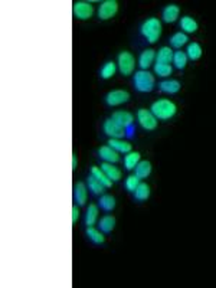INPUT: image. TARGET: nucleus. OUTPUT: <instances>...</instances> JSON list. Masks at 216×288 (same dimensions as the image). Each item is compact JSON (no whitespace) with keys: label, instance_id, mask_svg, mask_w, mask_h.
<instances>
[{"label":"nucleus","instance_id":"1","mask_svg":"<svg viewBox=\"0 0 216 288\" xmlns=\"http://www.w3.org/2000/svg\"><path fill=\"white\" fill-rule=\"evenodd\" d=\"M162 22L157 17H147L140 26V35L149 44H156L162 36Z\"/></svg>","mask_w":216,"mask_h":288},{"label":"nucleus","instance_id":"2","mask_svg":"<svg viewBox=\"0 0 216 288\" xmlns=\"http://www.w3.org/2000/svg\"><path fill=\"white\" fill-rule=\"evenodd\" d=\"M133 85L134 90L141 92V94H147L152 92L156 87V78L150 71H136V74L133 75Z\"/></svg>","mask_w":216,"mask_h":288},{"label":"nucleus","instance_id":"3","mask_svg":"<svg viewBox=\"0 0 216 288\" xmlns=\"http://www.w3.org/2000/svg\"><path fill=\"white\" fill-rule=\"evenodd\" d=\"M150 111L154 114V117L159 121H169L177 113V106L167 98H162V100H157L152 104Z\"/></svg>","mask_w":216,"mask_h":288},{"label":"nucleus","instance_id":"4","mask_svg":"<svg viewBox=\"0 0 216 288\" xmlns=\"http://www.w3.org/2000/svg\"><path fill=\"white\" fill-rule=\"evenodd\" d=\"M117 66H118V71L121 72V75H124V76L133 75V72L136 69V59L133 57V54L128 51L120 52L117 57Z\"/></svg>","mask_w":216,"mask_h":288},{"label":"nucleus","instance_id":"5","mask_svg":"<svg viewBox=\"0 0 216 288\" xmlns=\"http://www.w3.org/2000/svg\"><path fill=\"white\" fill-rule=\"evenodd\" d=\"M137 121L140 127L146 131H154L159 125V120L150 110H146V108H140L137 111Z\"/></svg>","mask_w":216,"mask_h":288},{"label":"nucleus","instance_id":"6","mask_svg":"<svg viewBox=\"0 0 216 288\" xmlns=\"http://www.w3.org/2000/svg\"><path fill=\"white\" fill-rule=\"evenodd\" d=\"M72 13H74V17L78 20H88L94 16V6L90 1L79 0L74 3Z\"/></svg>","mask_w":216,"mask_h":288},{"label":"nucleus","instance_id":"7","mask_svg":"<svg viewBox=\"0 0 216 288\" xmlns=\"http://www.w3.org/2000/svg\"><path fill=\"white\" fill-rule=\"evenodd\" d=\"M130 101V92L125 90H112L106 95V104L108 107H118Z\"/></svg>","mask_w":216,"mask_h":288},{"label":"nucleus","instance_id":"8","mask_svg":"<svg viewBox=\"0 0 216 288\" xmlns=\"http://www.w3.org/2000/svg\"><path fill=\"white\" fill-rule=\"evenodd\" d=\"M118 12V1L115 0H104L100 3L98 7V17L100 20H108L112 19Z\"/></svg>","mask_w":216,"mask_h":288},{"label":"nucleus","instance_id":"9","mask_svg":"<svg viewBox=\"0 0 216 288\" xmlns=\"http://www.w3.org/2000/svg\"><path fill=\"white\" fill-rule=\"evenodd\" d=\"M103 130L109 138H123L127 134V130L124 127H121L120 124H117L112 118H108L104 121Z\"/></svg>","mask_w":216,"mask_h":288},{"label":"nucleus","instance_id":"10","mask_svg":"<svg viewBox=\"0 0 216 288\" xmlns=\"http://www.w3.org/2000/svg\"><path fill=\"white\" fill-rule=\"evenodd\" d=\"M87 199H88L87 183H84V182L75 183V186H74V202H75V205L84 206L87 203Z\"/></svg>","mask_w":216,"mask_h":288},{"label":"nucleus","instance_id":"11","mask_svg":"<svg viewBox=\"0 0 216 288\" xmlns=\"http://www.w3.org/2000/svg\"><path fill=\"white\" fill-rule=\"evenodd\" d=\"M156 51L149 48V49H144L141 51V54L139 55V66L143 69V71H149V68L156 61Z\"/></svg>","mask_w":216,"mask_h":288},{"label":"nucleus","instance_id":"12","mask_svg":"<svg viewBox=\"0 0 216 288\" xmlns=\"http://www.w3.org/2000/svg\"><path fill=\"white\" fill-rule=\"evenodd\" d=\"M159 90L162 91L163 94L174 95L182 90V84L177 79H164V81L159 82Z\"/></svg>","mask_w":216,"mask_h":288},{"label":"nucleus","instance_id":"13","mask_svg":"<svg viewBox=\"0 0 216 288\" xmlns=\"http://www.w3.org/2000/svg\"><path fill=\"white\" fill-rule=\"evenodd\" d=\"M180 15V7L177 4H167L162 10V19L164 23H174Z\"/></svg>","mask_w":216,"mask_h":288},{"label":"nucleus","instance_id":"14","mask_svg":"<svg viewBox=\"0 0 216 288\" xmlns=\"http://www.w3.org/2000/svg\"><path fill=\"white\" fill-rule=\"evenodd\" d=\"M120 153H117L114 149H111L109 146H101L100 149H98V156H100V159L101 160H104L106 163H112V165H115V163H118L120 162V156H118Z\"/></svg>","mask_w":216,"mask_h":288},{"label":"nucleus","instance_id":"15","mask_svg":"<svg viewBox=\"0 0 216 288\" xmlns=\"http://www.w3.org/2000/svg\"><path fill=\"white\" fill-rule=\"evenodd\" d=\"M111 118H112L117 124H120L121 127H124L125 130H127L128 127H131V125H133V121H134V115L131 114L130 111H124V110L112 113V117H111Z\"/></svg>","mask_w":216,"mask_h":288},{"label":"nucleus","instance_id":"16","mask_svg":"<svg viewBox=\"0 0 216 288\" xmlns=\"http://www.w3.org/2000/svg\"><path fill=\"white\" fill-rule=\"evenodd\" d=\"M111 149H114L117 153H123V154H127L130 152H133V146L125 141V140H121V138H109L107 143Z\"/></svg>","mask_w":216,"mask_h":288},{"label":"nucleus","instance_id":"17","mask_svg":"<svg viewBox=\"0 0 216 288\" xmlns=\"http://www.w3.org/2000/svg\"><path fill=\"white\" fill-rule=\"evenodd\" d=\"M98 215H100V206L91 203V205L87 208V212H85V218H84L85 227H87V228L94 227V225L98 222Z\"/></svg>","mask_w":216,"mask_h":288},{"label":"nucleus","instance_id":"18","mask_svg":"<svg viewBox=\"0 0 216 288\" xmlns=\"http://www.w3.org/2000/svg\"><path fill=\"white\" fill-rule=\"evenodd\" d=\"M187 42H189V36H187L185 32H182V30L173 33V35L170 36V39H169L170 48H174V49H177V51H180L185 45H187Z\"/></svg>","mask_w":216,"mask_h":288},{"label":"nucleus","instance_id":"19","mask_svg":"<svg viewBox=\"0 0 216 288\" xmlns=\"http://www.w3.org/2000/svg\"><path fill=\"white\" fill-rule=\"evenodd\" d=\"M179 25H180L182 32H185L186 35H187V33H196L198 29H199V23H198L193 17H190V16H183V17L180 19Z\"/></svg>","mask_w":216,"mask_h":288},{"label":"nucleus","instance_id":"20","mask_svg":"<svg viewBox=\"0 0 216 288\" xmlns=\"http://www.w3.org/2000/svg\"><path fill=\"white\" fill-rule=\"evenodd\" d=\"M150 193H152L150 186H149L147 183L141 182V183L137 186V189L133 192V196H134V200H137V202H144V200H147V199L150 197Z\"/></svg>","mask_w":216,"mask_h":288},{"label":"nucleus","instance_id":"21","mask_svg":"<svg viewBox=\"0 0 216 288\" xmlns=\"http://www.w3.org/2000/svg\"><path fill=\"white\" fill-rule=\"evenodd\" d=\"M173 55H174V51L170 46H162L156 54V62L157 63H170V62H173Z\"/></svg>","mask_w":216,"mask_h":288},{"label":"nucleus","instance_id":"22","mask_svg":"<svg viewBox=\"0 0 216 288\" xmlns=\"http://www.w3.org/2000/svg\"><path fill=\"white\" fill-rule=\"evenodd\" d=\"M85 233H87L88 239H90L93 243H95V245H103V243L106 242L104 232H101V230L97 229V228H94V227H90V228H87Z\"/></svg>","mask_w":216,"mask_h":288},{"label":"nucleus","instance_id":"23","mask_svg":"<svg viewBox=\"0 0 216 288\" xmlns=\"http://www.w3.org/2000/svg\"><path fill=\"white\" fill-rule=\"evenodd\" d=\"M115 228V218L112 215H106L98 219V229L104 233H111Z\"/></svg>","mask_w":216,"mask_h":288},{"label":"nucleus","instance_id":"24","mask_svg":"<svg viewBox=\"0 0 216 288\" xmlns=\"http://www.w3.org/2000/svg\"><path fill=\"white\" fill-rule=\"evenodd\" d=\"M140 157H141V154L139 152H130V153H127L125 157H124V167L127 170H134L137 167V165L140 163Z\"/></svg>","mask_w":216,"mask_h":288},{"label":"nucleus","instance_id":"25","mask_svg":"<svg viewBox=\"0 0 216 288\" xmlns=\"http://www.w3.org/2000/svg\"><path fill=\"white\" fill-rule=\"evenodd\" d=\"M117 69H118L117 63L112 62V61H108V62H106V63L101 66V69H100V78H101V79H111V78L115 75Z\"/></svg>","mask_w":216,"mask_h":288},{"label":"nucleus","instance_id":"26","mask_svg":"<svg viewBox=\"0 0 216 288\" xmlns=\"http://www.w3.org/2000/svg\"><path fill=\"white\" fill-rule=\"evenodd\" d=\"M91 174L106 187V189H108V187H111L112 186V180L108 177L107 174L104 173V170L101 169V167H97V166H93L91 167Z\"/></svg>","mask_w":216,"mask_h":288},{"label":"nucleus","instance_id":"27","mask_svg":"<svg viewBox=\"0 0 216 288\" xmlns=\"http://www.w3.org/2000/svg\"><path fill=\"white\" fill-rule=\"evenodd\" d=\"M186 55L190 61H199L202 55H203V49L201 46V44L198 42H190L187 45V49H186Z\"/></svg>","mask_w":216,"mask_h":288},{"label":"nucleus","instance_id":"28","mask_svg":"<svg viewBox=\"0 0 216 288\" xmlns=\"http://www.w3.org/2000/svg\"><path fill=\"white\" fill-rule=\"evenodd\" d=\"M101 169L104 170V173L107 174L112 182H118V180L121 179V176H123L121 170H120L117 166H114L112 163H106V162H104V163L101 165Z\"/></svg>","mask_w":216,"mask_h":288},{"label":"nucleus","instance_id":"29","mask_svg":"<svg viewBox=\"0 0 216 288\" xmlns=\"http://www.w3.org/2000/svg\"><path fill=\"white\" fill-rule=\"evenodd\" d=\"M87 187H88V190H90L94 196L103 195V192H104V189H106L93 174L87 177Z\"/></svg>","mask_w":216,"mask_h":288},{"label":"nucleus","instance_id":"30","mask_svg":"<svg viewBox=\"0 0 216 288\" xmlns=\"http://www.w3.org/2000/svg\"><path fill=\"white\" fill-rule=\"evenodd\" d=\"M115 205H117V202L112 195H101V197L98 200V206L106 212H112L115 209Z\"/></svg>","mask_w":216,"mask_h":288},{"label":"nucleus","instance_id":"31","mask_svg":"<svg viewBox=\"0 0 216 288\" xmlns=\"http://www.w3.org/2000/svg\"><path fill=\"white\" fill-rule=\"evenodd\" d=\"M134 170H136L134 174L139 179H147L152 174V163L147 160H140V163L137 165V167Z\"/></svg>","mask_w":216,"mask_h":288},{"label":"nucleus","instance_id":"32","mask_svg":"<svg viewBox=\"0 0 216 288\" xmlns=\"http://www.w3.org/2000/svg\"><path fill=\"white\" fill-rule=\"evenodd\" d=\"M187 61L189 58L186 55V52H183L182 49L180 51H176L174 55H173V63H174V68L176 69H185L187 66Z\"/></svg>","mask_w":216,"mask_h":288},{"label":"nucleus","instance_id":"33","mask_svg":"<svg viewBox=\"0 0 216 288\" xmlns=\"http://www.w3.org/2000/svg\"><path fill=\"white\" fill-rule=\"evenodd\" d=\"M171 72H173V68H171V65L170 63H154V74L157 75V76H160V78H167V76H170L171 75Z\"/></svg>","mask_w":216,"mask_h":288},{"label":"nucleus","instance_id":"34","mask_svg":"<svg viewBox=\"0 0 216 288\" xmlns=\"http://www.w3.org/2000/svg\"><path fill=\"white\" fill-rule=\"evenodd\" d=\"M140 180H141V179H139L136 174H130V176L125 179V189H127V192L133 193V192L137 189V186L141 183Z\"/></svg>","mask_w":216,"mask_h":288},{"label":"nucleus","instance_id":"35","mask_svg":"<svg viewBox=\"0 0 216 288\" xmlns=\"http://www.w3.org/2000/svg\"><path fill=\"white\" fill-rule=\"evenodd\" d=\"M79 206L78 205H74L72 206V224H77L78 219H79Z\"/></svg>","mask_w":216,"mask_h":288},{"label":"nucleus","instance_id":"36","mask_svg":"<svg viewBox=\"0 0 216 288\" xmlns=\"http://www.w3.org/2000/svg\"><path fill=\"white\" fill-rule=\"evenodd\" d=\"M75 169H77V156L72 154V170H75Z\"/></svg>","mask_w":216,"mask_h":288}]
</instances>
